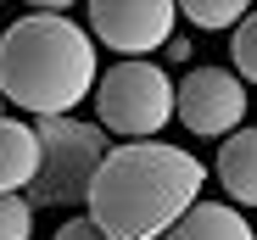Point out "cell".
Listing matches in <instances>:
<instances>
[{"label": "cell", "mask_w": 257, "mask_h": 240, "mask_svg": "<svg viewBox=\"0 0 257 240\" xmlns=\"http://www.w3.org/2000/svg\"><path fill=\"white\" fill-rule=\"evenodd\" d=\"M34 134H39V179L28 184V207H78L112 151L106 129L78 123V117H51Z\"/></svg>", "instance_id": "obj_3"}, {"label": "cell", "mask_w": 257, "mask_h": 240, "mask_svg": "<svg viewBox=\"0 0 257 240\" xmlns=\"http://www.w3.org/2000/svg\"><path fill=\"white\" fill-rule=\"evenodd\" d=\"M207 190V162L168 140L112 145L90 179L84 218L106 240H162Z\"/></svg>", "instance_id": "obj_1"}, {"label": "cell", "mask_w": 257, "mask_h": 240, "mask_svg": "<svg viewBox=\"0 0 257 240\" xmlns=\"http://www.w3.org/2000/svg\"><path fill=\"white\" fill-rule=\"evenodd\" d=\"M218 184L229 207H257V129H235L218 140Z\"/></svg>", "instance_id": "obj_8"}, {"label": "cell", "mask_w": 257, "mask_h": 240, "mask_svg": "<svg viewBox=\"0 0 257 240\" xmlns=\"http://www.w3.org/2000/svg\"><path fill=\"white\" fill-rule=\"evenodd\" d=\"M246 12H251L246 0H185V6H179V17H190L207 34H235L246 23Z\"/></svg>", "instance_id": "obj_10"}, {"label": "cell", "mask_w": 257, "mask_h": 240, "mask_svg": "<svg viewBox=\"0 0 257 240\" xmlns=\"http://www.w3.org/2000/svg\"><path fill=\"white\" fill-rule=\"evenodd\" d=\"M84 17H90V39L101 51L123 62H146L151 51H168L179 6L174 0H90Z\"/></svg>", "instance_id": "obj_5"}, {"label": "cell", "mask_w": 257, "mask_h": 240, "mask_svg": "<svg viewBox=\"0 0 257 240\" xmlns=\"http://www.w3.org/2000/svg\"><path fill=\"white\" fill-rule=\"evenodd\" d=\"M162 240H257V229L240 218V207L229 201H196Z\"/></svg>", "instance_id": "obj_9"}, {"label": "cell", "mask_w": 257, "mask_h": 240, "mask_svg": "<svg viewBox=\"0 0 257 240\" xmlns=\"http://www.w3.org/2000/svg\"><path fill=\"white\" fill-rule=\"evenodd\" d=\"M174 117V78L157 62H112L95 84V129L128 140H157Z\"/></svg>", "instance_id": "obj_4"}, {"label": "cell", "mask_w": 257, "mask_h": 240, "mask_svg": "<svg viewBox=\"0 0 257 240\" xmlns=\"http://www.w3.org/2000/svg\"><path fill=\"white\" fill-rule=\"evenodd\" d=\"M246 84L229 67H190L174 84V117L201 140H229L235 129H246Z\"/></svg>", "instance_id": "obj_6"}, {"label": "cell", "mask_w": 257, "mask_h": 240, "mask_svg": "<svg viewBox=\"0 0 257 240\" xmlns=\"http://www.w3.org/2000/svg\"><path fill=\"white\" fill-rule=\"evenodd\" d=\"M95 84H101L95 39L84 23L67 17V6L51 0L0 28V101L51 123V117H73L84 95H95Z\"/></svg>", "instance_id": "obj_2"}, {"label": "cell", "mask_w": 257, "mask_h": 240, "mask_svg": "<svg viewBox=\"0 0 257 240\" xmlns=\"http://www.w3.org/2000/svg\"><path fill=\"white\" fill-rule=\"evenodd\" d=\"M39 179V134L23 117H0V195H17Z\"/></svg>", "instance_id": "obj_7"}, {"label": "cell", "mask_w": 257, "mask_h": 240, "mask_svg": "<svg viewBox=\"0 0 257 240\" xmlns=\"http://www.w3.org/2000/svg\"><path fill=\"white\" fill-rule=\"evenodd\" d=\"M229 73L240 84H257V12H246V23L229 34Z\"/></svg>", "instance_id": "obj_11"}, {"label": "cell", "mask_w": 257, "mask_h": 240, "mask_svg": "<svg viewBox=\"0 0 257 240\" xmlns=\"http://www.w3.org/2000/svg\"><path fill=\"white\" fill-rule=\"evenodd\" d=\"M0 106H6V101H0Z\"/></svg>", "instance_id": "obj_15"}, {"label": "cell", "mask_w": 257, "mask_h": 240, "mask_svg": "<svg viewBox=\"0 0 257 240\" xmlns=\"http://www.w3.org/2000/svg\"><path fill=\"white\" fill-rule=\"evenodd\" d=\"M168 56H174V62H190V39L174 34V39H168Z\"/></svg>", "instance_id": "obj_14"}, {"label": "cell", "mask_w": 257, "mask_h": 240, "mask_svg": "<svg viewBox=\"0 0 257 240\" xmlns=\"http://www.w3.org/2000/svg\"><path fill=\"white\" fill-rule=\"evenodd\" d=\"M51 240H106V234H101V229H95L90 218H67V223H62V229H56Z\"/></svg>", "instance_id": "obj_13"}, {"label": "cell", "mask_w": 257, "mask_h": 240, "mask_svg": "<svg viewBox=\"0 0 257 240\" xmlns=\"http://www.w3.org/2000/svg\"><path fill=\"white\" fill-rule=\"evenodd\" d=\"M28 234H34L28 195H0V240H28Z\"/></svg>", "instance_id": "obj_12"}]
</instances>
